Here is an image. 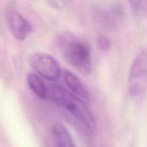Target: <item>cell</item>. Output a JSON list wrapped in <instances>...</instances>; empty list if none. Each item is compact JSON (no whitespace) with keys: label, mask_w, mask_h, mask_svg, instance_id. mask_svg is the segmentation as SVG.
<instances>
[{"label":"cell","mask_w":147,"mask_h":147,"mask_svg":"<svg viewBox=\"0 0 147 147\" xmlns=\"http://www.w3.org/2000/svg\"><path fill=\"white\" fill-rule=\"evenodd\" d=\"M97 42L99 47L103 50H109L111 47V42L109 38L104 35L98 36L97 39Z\"/></svg>","instance_id":"30bf717a"},{"label":"cell","mask_w":147,"mask_h":147,"mask_svg":"<svg viewBox=\"0 0 147 147\" xmlns=\"http://www.w3.org/2000/svg\"><path fill=\"white\" fill-rule=\"evenodd\" d=\"M64 80L70 90L80 99L88 103V91L79 78L70 71H65Z\"/></svg>","instance_id":"8992f818"},{"label":"cell","mask_w":147,"mask_h":147,"mask_svg":"<svg viewBox=\"0 0 147 147\" xmlns=\"http://www.w3.org/2000/svg\"><path fill=\"white\" fill-rule=\"evenodd\" d=\"M53 134L57 147H76L70 133L63 123H56L54 125Z\"/></svg>","instance_id":"52a82bcc"},{"label":"cell","mask_w":147,"mask_h":147,"mask_svg":"<svg viewBox=\"0 0 147 147\" xmlns=\"http://www.w3.org/2000/svg\"><path fill=\"white\" fill-rule=\"evenodd\" d=\"M32 68L44 78L50 80L58 79L61 74V69L58 61L47 53H37L30 59Z\"/></svg>","instance_id":"277c9868"},{"label":"cell","mask_w":147,"mask_h":147,"mask_svg":"<svg viewBox=\"0 0 147 147\" xmlns=\"http://www.w3.org/2000/svg\"><path fill=\"white\" fill-rule=\"evenodd\" d=\"M59 46L62 55L67 63L83 74L91 72V57L88 46L70 32L61 34Z\"/></svg>","instance_id":"6da1fadb"},{"label":"cell","mask_w":147,"mask_h":147,"mask_svg":"<svg viewBox=\"0 0 147 147\" xmlns=\"http://www.w3.org/2000/svg\"><path fill=\"white\" fill-rule=\"evenodd\" d=\"M6 21L10 31L19 40H24L32 31L30 23L13 7H9L6 11Z\"/></svg>","instance_id":"5b68a950"},{"label":"cell","mask_w":147,"mask_h":147,"mask_svg":"<svg viewBox=\"0 0 147 147\" xmlns=\"http://www.w3.org/2000/svg\"><path fill=\"white\" fill-rule=\"evenodd\" d=\"M128 84L131 96L136 100H142L147 92V49L142 50L134 60Z\"/></svg>","instance_id":"3957f363"},{"label":"cell","mask_w":147,"mask_h":147,"mask_svg":"<svg viewBox=\"0 0 147 147\" xmlns=\"http://www.w3.org/2000/svg\"><path fill=\"white\" fill-rule=\"evenodd\" d=\"M128 1L136 12L142 14L147 11V0H128Z\"/></svg>","instance_id":"9c48e42d"},{"label":"cell","mask_w":147,"mask_h":147,"mask_svg":"<svg viewBox=\"0 0 147 147\" xmlns=\"http://www.w3.org/2000/svg\"><path fill=\"white\" fill-rule=\"evenodd\" d=\"M27 83L32 90L40 98L47 96V90L44 82L37 75L29 73L27 76Z\"/></svg>","instance_id":"ba28073f"},{"label":"cell","mask_w":147,"mask_h":147,"mask_svg":"<svg viewBox=\"0 0 147 147\" xmlns=\"http://www.w3.org/2000/svg\"><path fill=\"white\" fill-rule=\"evenodd\" d=\"M49 93L50 98L57 104L65 108L78 120L80 121L89 131L95 129V121L90 111L88 109L87 103L78 97L73 93H70L58 85L53 84Z\"/></svg>","instance_id":"7a4b0ae2"}]
</instances>
